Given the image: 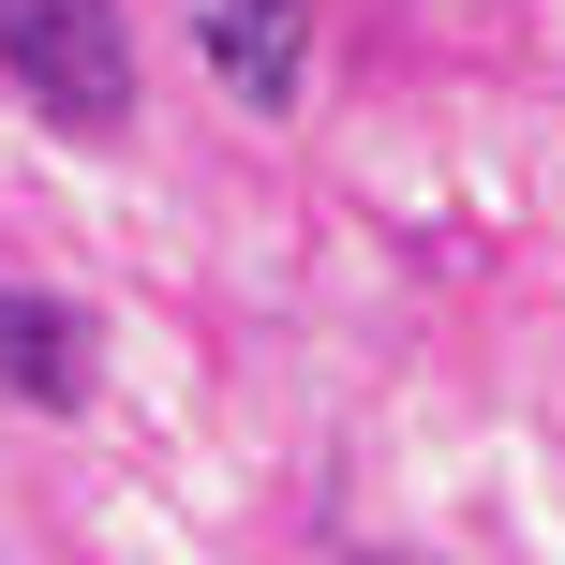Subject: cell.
<instances>
[{
    "instance_id": "1",
    "label": "cell",
    "mask_w": 565,
    "mask_h": 565,
    "mask_svg": "<svg viewBox=\"0 0 565 565\" xmlns=\"http://www.w3.org/2000/svg\"><path fill=\"white\" fill-rule=\"evenodd\" d=\"M0 75H15L60 135H119V119H135L119 0H0Z\"/></svg>"
},
{
    "instance_id": "2",
    "label": "cell",
    "mask_w": 565,
    "mask_h": 565,
    "mask_svg": "<svg viewBox=\"0 0 565 565\" xmlns=\"http://www.w3.org/2000/svg\"><path fill=\"white\" fill-rule=\"evenodd\" d=\"M194 45H209V75H224V105L282 119L298 75H312V0H194Z\"/></svg>"
},
{
    "instance_id": "3",
    "label": "cell",
    "mask_w": 565,
    "mask_h": 565,
    "mask_svg": "<svg viewBox=\"0 0 565 565\" xmlns=\"http://www.w3.org/2000/svg\"><path fill=\"white\" fill-rule=\"evenodd\" d=\"M0 387L45 402V417H60V402H89V328H75L60 298H30V282H0Z\"/></svg>"
}]
</instances>
